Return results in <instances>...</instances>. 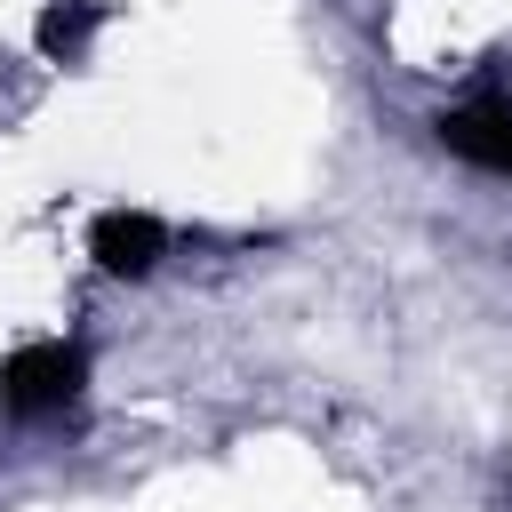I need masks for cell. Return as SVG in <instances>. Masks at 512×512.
Segmentation results:
<instances>
[{"instance_id": "6da1fadb", "label": "cell", "mask_w": 512, "mask_h": 512, "mask_svg": "<svg viewBox=\"0 0 512 512\" xmlns=\"http://www.w3.org/2000/svg\"><path fill=\"white\" fill-rule=\"evenodd\" d=\"M88 384V352L72 336H32L0 360V408L16 424H40V416H64Z\"/></svg>"}, {"instance_id": "7a4b0ae2", "label": "cell", "mask_w": 512, "mask_h": 512, "mask_svg": "<svg viewBox=\"0 0 512 512\" xmlns=\"http://www.w3.org/2000/svg\"><path fill=\"white\" fill-rule=\"evenodd\" d=\"M88 256L112 272V280H144L160 256H168V224L144 216V208H104L88 224Z\"/></svg>"}, {"instance_id": "3957f363", "label": "cell", "mask_w": 512, "mask_h": 512, "mask_svg": "<svg viewBox=\"0 0 512 512\" xmlns=\"http://www.w3.org/2000/svg\"><path fill=\"white\" fill-rule=\"evenodd\" d=\"M432 136L464 160V168H488V176H512V104H448L432 120Z\"/></svg>"}, {"instance_id": "277c9868", "label": "cell", "mask_w": 512, "mask_h": 512, "mask_svg": "<svg viewBox=\"0 0 512 512\" xmlns=\"http://www.w3.org/2000/svg\"><path fill=\"white\" fill-rule=\"evenodd\" d=\"M104 24V8L96 0H56V8H40V24H32V40H40V56L48 64H80V48H88V32Z\"/></svg>"}]
</instances>
